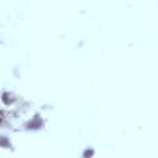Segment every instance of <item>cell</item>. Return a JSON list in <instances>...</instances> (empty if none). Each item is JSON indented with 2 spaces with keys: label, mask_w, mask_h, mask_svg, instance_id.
Masks as SVG:
<instances>
[{
  "label": "cell",
  "mask_w": 158,
  "mask_h": 158,
  "mask_svg": "<svg viewBox=\"0 0 158 158\" xmlns=\"http://www.w3.org/2000/svg\"><path fill=\"white\" fill-rule=\"evenodd\" d=\"M1 140H0V145H4V146H6L7 145V141L5 140V137H0Z\"/></svg>",
  "instance_id": "cell-1"
},
{
  "label": "cell",
  "mask_w": 158,
  "mask_h": 158,
  "mask_svg": "<svg viewBox=\"0 0 158 158\" xmlns=\"http://www.w3.org/2000/svg\"><path fill=\"white\" fill-rule=\"evenodd\" d=\"M3 120H4V114H3L1 111H0V124L3 122Z\"/></svg>",
  "instance_id": "cell-2"
}]
</instances>
